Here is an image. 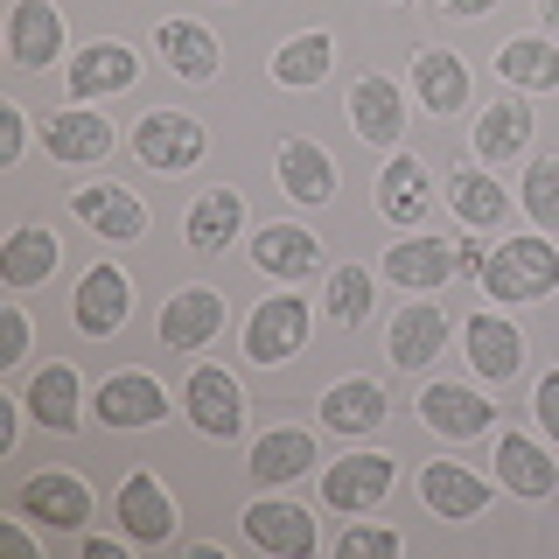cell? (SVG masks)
Segmentation results:
<instances>
[{"mask_svg":"<svg viewBox=\"0 0 559 559\" xmlns=\"http://www.w3.org/2000/svg\"><path fill=\"white\" fill-rule=\"evenodd\" d=\"M448 203L462 224H476V231H489V224L511 217V197H503V182H489L483 168H454L448 175Z\"/></svg>","mask_w":559,"mask_h":559,"instance_id":"cell-35","label":"cell"},{"mask_svg":"<svg viewBox=\"0 0 559 559\" xmlns=\"http://www.w3.org/2000/svg\"><path fill=\"white\" fill-rule=\"evenodd\" d=\"M22 147H28V119H22V105H0V168L22 162Z\"/></svg>","mask_w":559,"mask_h":559,"instance_id":"cell-40","label":"cell"},{"mask_svg":"<svg viewBox=\"0 0 559 559\" xmlns=\"http://www.w3.org/2000/svg\"><path fill=\"white\" fill-rule=\"evenodd\" d=\"M314 468V441L301 427H273L266 441L252 448V483L259 489H280V483H294V476H308Z\"/></svg>","mask_w":559,"mask_h":559,"instance_id":"cell-28","label":"cell"},{"mask_svg":"<svg viewBox=\"0 0 559 559\" xmlns=\"http://www.w3.org/2000/svg\"><path fill=\"white\" fill-rule=\"evenodd\" d=\"M252 259H259V273H273V280H314L322 273V245H314L301 224H266V231L252 238Z\"/></svg>","mask_w":559,"mask_h":559,"instance_id":"cell-24","label":"cell"},{"mask_svg":"<svg viewBox=\"0 0 559 559\" xmlns=\"http://www.w3.org/2000/svg\"><path fill=\"white\" fill-rule=\"evenodd\" d=\"M273 175H280V189H287L294 203H308V210H322L329 197L343 189V168L329 162L314 140H280V162H273Z\"/></svg>","mask_w":559,"mask_h":559,"instance_id":"cell-15","label":"cell"},{"mask_svg":"<svg viewBox=\"0 0 559 559\" xmlns=\"http://www.w3.org/2000/svg\"><path fill=\"white\" fill-rule=\"evenodd\" d=\"M301 343H308V301L301 294H273V301H259L252 322H245V357L252 364L301 357Z\"/></svg>","mask_w":559,"mask_h":559,"instance_id":"cell-6","label":"cell"},{"mask_svg":"<svg viewBox=\"0 0 559 559\" xmlns=\"http://www.w3.org/2000/svg\"><path fill=\"white\" fill-rule=\"evenodd\" d=\"M210 336H224V294L217 287H182L162 301V343L168 349H203Z\"/></svg>","mask_w":559,"mask_h":559,"instance_id":"cell-18","label":"cell"},{"mask_svg":"<svg viewBox=\"0 0 559 559\" xmlns=\"http://www.w3.org/2000/svg\"><path fill=\"white\" fill-rule=\"evenodd\" d=\"M245 538L273 559H308L314 552V518L287 497H266V503H245Z\"/></svg>","mask_w":559,"mask_h":559,"instance_id":"cell-8","label":"cell"},{"mask_svg":"<svg viewBox=\"0 0 559 559\" xmlns=\"http://www.w3.org/2000/svg\"><path fill=\"white\" fill-rule=\"evenodd\" d=\"M392 483H399L392 454H343V462L322 476V503L343 511V518H364V511H378V503L392 497Z\"/></svg>","mask_w":559,"mask_h":559,"instance_id":"cell-4","label":"cell"},{"mask_svg":"<svg viewBox=\"0 0 559 559\" xmlns=\"http://www.w3.org/2000/svg\"><path fill=\"white\" fill-rule=\"evenodd\" d=\"M441 8H448V14H462V22H476V14H489L497 0H441Z\"/></svg>","mask_w":559,"mask_h":559,"instance_id":"cell-44","label":"cell"},{"mask_svg":"<svg viewBox=\"0 0 559 559\" xmlns=\"http://www.w3.org/2000/svg\"><path fill=\"white\" fill-rule=\"evenodd\" d=\"M468 364H476V371L489 378V384H511L518 378V364H524V336L511 322H503V314H468Z\"/></svg>","mask_w":559,"mask_h":559,"instance_id":"cell-23","label":"cell"},{"mask_svg":"<svg viewBox=\"0 0 559 559\" xmlns=\"http://www.w3.org/2000/svg\"><path fill=\"white\" fill-rule=\"evenodd\" d=\"M182 406H189V427L210 433V441H231L245 427V392H238V378L224 371V364H197V371H189Z\"/></svg>","mask_w":559,"mask_h":559,"instance_id":"cell-3","label":"cell"},{"mask_svg":"<svg viewBox=\"0 0 559 559\" xmlns=\"http://www.w3.org/2000/svg\"><path fill=\"white\" fill-rule=\"evenodd\" d=\"M524 210H532V224H559V154L524 168Z\"/></svg>","mask_w":559,"mask_h":559,"instance_id":"cell-38","label":"cell"},{"mask_svg":"<svg viewBox=\"0 0 559 559\" xmlns=\"http://www.w3.org/2000/svg\"><path fill=\"white\" fill-rule=\"evenodd\" d=\"M419 419L433 433H448V441H476V433L497 427V406L483 392H468V384H427L419 392Z\"/></svg>","mask_w":559,"mask_h":559,"instance_id":"cell-13","label":"cell"},{"mask_svg":"<svg viewBox=\"0 0 559 559\" xmlns=\"http://www.w3.org/2000/svg\"><path fill=\"white\" fill-rule=\"evenodd\" d=\"M140 78V57L127 43H92L70 57V105H92L105 92H127V84Z\"/></svg>","mask_w":559,"mask_h":559,"instance_id":"cell-19","label":"cell"},{"mask_svg":"<svg viewBox=\"0 0 559 559\" xmlns=\"http://www.w3.org/2000/svg\"><path fill=\"white\" fill-rule=\"evenodd\" d=\"M57 259H63V245L49 224H14L8 245H0V280L8 287H43L49 273H57Z\"/></svg>","mask_w":559,"mask_h":559,"instance_id":"cell-21","label":"cell"},{"mask_svg":"<svg viewBox=\"0 0 559 559\" xmlns=\"http://www.w3.org/2000/svg\"><path fill=\"white\" fill-rule=\"evenodd\" d=\"M524 140H532V112H524L518 98H497L476 119V154L483 162H511V154H524Z\"/></svg>","mask_w":559,"mask_h":559,"instance_id":"cell-36","label":"cell"},{"mask_svg":"<svg viewBox=\"0 0 559 559\" xmlns=\"http://www.w3.org/2000/svg\"><path fill=\"white\" fill-rule=\"evenodd\" d=\"M378 210L392 224H427V210H433V168L419 162V154H399L392 147V162L378 168Z\"/></svg>","mask_w":559,"mask_h":559,"instance_id":"cell-14","label":"cell"},{"mask_svg":"<svg viewBox=\"0 0 559 559\" xmlns=\"http://www.w3.org/2000/svg\"><path fill=\"white\" fill-rule=\"evenodd\" d=\"M43 147L57 154V168H92V162H105V154L119 147V133H112V119H105V112L70 105V112H57L43 127Z\"/></svg>","mask_w":559,"mask_h":559,"instance_id":"cell-10","label":"cell"},{"mask_svg":"<svg viewBox=\"0 0 559 559\" xmlns=\"http://www.w3.org/2000/svg\"><path fill=\"white\" fill-rule=\"evenodd\" d=\"M448 349V314L413 301L392 314V329H384V357H392V371H419V364H433Z\"/></svg>","mask_w":559,"mask_h":559,"instance_id":"cell-16","label":"cell"},{"mask_svg":"<svg viewBox=\"0 0 559 559\" xmlns=\"http://www.w3.org/2000/svg\"><path fill=\"white\" fill-rule=\"evenodd\" d=\"M497 78L518 84V92H559V49L546 35H518V43L497 49Z\"/></svg>","mask_w":559,"mask_h":559,"instance_id":"cell-29","label":"cell"},{"mask_svg":"<svg viewBox=\"0 0 559 559\" xmlns=\"http://www.w3.org/2000/svg\"><path fill=\"white\" fill-rule=\"evenodd\" d=\"M497 476H503V489H511V497H552L559 489V462L538 441H524V433H511L503 427V441H497Z\"/></svg>","mask_w":559,"mask_h":559,"instance_id":"cell-22","label":"cell"},{"mask_svg":"<svg viewBox=\"0 0 559 559\" xmlns=\"http://www.w3.org/2000/svg\"><path fill=\"white\" fill-rule=\"evenodd\" d=\"M454 259H462V273H483V266H489V252H483V238H468V245H462V252H454Z\"/></svg>","mask_w":559,"mask_h":559,"instance_id":"cell-43","label":"cell"},{"mask_svg":"<svg viewBox=\"0 0 559 559\" xmlns=\"http://www.w3.org/2000/svg\"><path fill=\"white\" fill-rule=\"evenodd\" d=\"M203 147H210L203 127L189 112H168V105H162V112H147V119H140V133H133L140 168H154V175H189V168L203 162Z\"/></svg>","mask_w":559,"mask_h":559,"instance_id":"cell-2","label":"cell"},{"mask_svg":"<svg viewBox=\"0 0 559 559\" xmlns=\"http://www.w3.org/2000/svg\"><path fill=\"white\" fill-rule=\"evenodd\" d=\"M454 266H462V259H454L441 238H399L392 252H384V280H392V287H413V294L448 287Z\"/></svg>","mask_w":559,"mask_h":559,"instance_id":"cell-25","label":"cell"},{"mask_svg":"<svg viewBox=\"0 0 559 559\" xmlns=\"http://www.w3.org/2000/svg\"><path fill=\"white\" fill-rule=\"evenodd\" d=\"M78 329L84 336H119L127 329V314H133V280L119 273V266H92L78 280Z\"/></svg>","mask_w":559,"mask_h":559,"instance_id":"cell-12","label":"cell"},{"mask_svg":"<svg viewBox=\"0 0 559 559\" xmlns=\"http://www.w3.org/2000/svg\"><path fill=\"white\" fill-rule=\"evenodd\" d=\"M329 70H336V43H329L322 28H308V35H294V43L273 49V84H287V92H308Z\"/></svg>","mask_w":559,"mask_h":559,"instance_id":"cell-33","label":"cell"},{"mask_svg":"<svg viewBox=\"0 0 559 559\" xmlns=\"http://www.w3.org/2000/svg\"><path fill=\"white\" fill-rule=\"evenodd\" d=\"M70 210H78L84 224H92L98 238H140L147 231V203L133 197V189H119V182H92V189H78V197H70Z\"/></svg>","mask_w":559,"mask_h":559,"instance_id":"cell-20","label":"cell"},{"mask_svg":"<svg viewBox=\"0 0 559 559\" xmlns=\"http://www.w3.org/2000/svg\"><path fill=\"white\" fill-rule=\"evenodd\" d=\"M28 413L43 419L49 433H78V371L70 364H43L28 384Z\"/></svg>","mask_w":559,"mask_h":559,"instance_id":"cell-34","label":"cell"},{"mask_svg":"<svg viewBox=\"0 0 559 559\" xmlns=\"http://www.w3.org/2000/svg\"><path fill=\"white\" fill-rule=\"evenodd\" d=\"M98 419L105 427H162L168 419V384H154L147 371H112L98 384Z\"/></svg>","mask_w":559,"mask_h":559,"instance_id":"cell-9","label":"cell"},{"mask_svg":"<svg viewBox=\"0 0 559 559\" xmlns=\"http://www.w3.org/2000/svg\"><path fill=\"white\" fill-rule=\"evenodd\" d=\"M238 224H245V197L238 189H210V197L189 203V252H224V245L238 238Z\"/></svg>","mask_w":559,"mask_h":559,"instance_id":"cell-30","label":"cell"},{"mask_svg":"<svg viewBox=\"0 0 559 559\" xmlns=\"http://www.w3.org/2000/svg\"><path fill=\"white\" fill-rule=\"evenodd\" d=\"M419 497H427L433 518H476L489 503V483L454 468V462H433V468H419Z\"/></svg>","mask_w":559,"mask_h":559,"instance_id":"cell-27","label":"cell"},{"mask_svg":"<svg viewBox=\"0 0 559 559\" xmlns=\"http://www.w3.org/2000/svg\"><path fill=\"white\" fill-rule=\"evenodd\" d=\"M336 552L343 559H399V532L392 524H357V532L336 538Z\"/></svg>","mask_w":559,"mask_h":559,"instance_id":"cell-39","label":"cell"},{"mask_svg":"<svg viewBox=\"0 0 559 559\" xmlns=\"http://www.w3.org/2000/svg\"><path fill=\"white\" fill-rule=\"evenodd\" d=\"M154 49H162L168 70L189 78V84L217 78V43H210V28H197V22H162V28H154Z\"/></svg>","mask_w":559,"mask_h":559,"instance_id":"cell-31","label":"cell"},{"mask_svg":"<svg viewBox=\"0 0 559 559\" xmlns=\"http://www.w3.org/2000/svg\"><path fill=\"white\" fill-rule=\"evenodd\" d=\"M378 419H384L378 378H343V384H329V392H322V427H336V433H371Z\"/></svg>","mask_w":559,"mask_h":559,"instance_id":"cell-32","label":"cell"},{"mask_svg":"<svg viewBox=\"0 0 559 559\" xmlns=\"http://www.w3.org/2000/svg\"><path fill=\"white\" fill-rule=\"evenodd\" d=\"M119 524H127L133 546H168L175 524H182V511H175V497L147 476V468H133V476L119 483Z\"/></svg>","mask_w":559,"mask_h":559,"instance_id":"cell-7","label":"cell"},{"mask_svg":"<svg viewBox=\"0 0 559 559\" xmlns=\"http://www.w3.org/2000/svg\"><path fill=\"white\" fill-rule=\"evenodd\" d=\"M552 280H559V245L552 238H503L483 266V287L497 294V301H538V294H552Z\"/></svg>","mask_w":559,"mask_h":559,"instance_id":"cell-1","label":"cell"},{"mask_svg":"<svg viewBox=\"0 0 559 559\" xmlns=\"http://www.w3.org/2000/svg\"><path fill=\"white\" fill-rule=\"evenodd\" d=\"M532 406H538V427L559 441V371H546L538 378V392H532Z\"/></svg>","mask_w":559,"mask_h":559,"instance_id":"cell-42","label":"cell"},{"mask_svg":"<svg viewBox=\"0 0 559 559\" xmlns=\"http://www.w3.org/2000/svg\"><path fill=\"white\" fill-rule=\"evenodd\" d=\"M371 294H378V280L364 273V266H336V280H329V322L357 329L364 314H371Z\"/></svg>","mask_w":559,"mask_h":559,"instance_id":"cell-37","label":"cell"},{"mask_svg":"<svg viewBox=\"0 0 559 559\" xmlns=\"http://www.w3.org/2000/svg\"><path fill=\"white\" fill-rule=\"evenodd\" d=\"M349 127H357L364 147H399V133H406V98H399L392 78H357L349 84Z\"/></svg>","mask_w":559,"mask_h":559,"instance_id":"cell-11","label":"cell"},{"mask_svg":"<svg viewBox=\"0 0 559 559\" xmlns=\"http://www.w3.org/2000/svg\"><path fill=\"white\" fill-rule=\"evenodd\" d=\"M538 14H546V28H559V0H538Z\"/></svg>","mask_w":559,"mask_h":559,"instance_id":"cell-45","label":"cell"},{"mask_svg":"<svg viewBox=\"0 0 559 559\" xmlns=\"http://www.w3.org/2000/svg\"><path fill=\"white\" fill-rule=\"evenodd\" d=\"M14 503H22L28 524H49V532H84V518H92V489H84V476H70V468L28 476Z\"/></svg>","mask_w":559,"mask_h":559,"instance_id":"cell-5","label":"cell"},{"mask_svg":"<svg viewBox=\"0 0 559 559\" xmlns=\"http://www.w3.org/2000/svg\"><path fill=\"white\" fill-rule=\"evenodd\" d=\"M392 8H413V0H392Z\"/></svg>","mask_w":559,"mask_h":559,"instance_id":"cell-46","label":"cell"},{"mask_svg":"<svg viewBox=\"0 0 559 559\" xmlns=\"http://www.w3.org/2000/svg\"><path fill=\"white\" fill-rule=\"evenodd\" d=\"M413 84H419V105L441 112V119L468 105V70L454 49H413Z\"/></svg>","mask_w":559,"mask_h":559,"instance_id":"cell-26","label":"cell"},{"mask_svg":"<svg viewBox=\"0 0 559 559\" xmlns=\"http://www.w3.org/2000/svg\"><path fill=\"white\" fill-rule=\"evenodd\" d=\"M22 349H28V314L8 308V314H0V371H8V364H22Z\"/></svg>","mask_w":559,"mask_h":559,"instance_id":"cell-41","label":"cell"},{"mask_svg":"<svg viewBox=\"0 0 559 559\" xmlns=\"http://www.w3.org/2000/svg\"><path fill=\"white\" fill-rule=\"evenodd\" d=\"M8 57L22 70H43L63 57V14L49 0H14L8 8Z\"/></svg>","mask_w":559,"mask_h":559,"instance_id":"cell-17","label":"cell"}]
</instances>
